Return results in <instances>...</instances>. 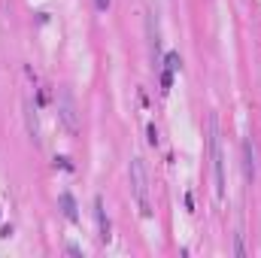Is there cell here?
<instances>
[{
	"mask_svg": "<svg viewBox=\"0 0 261 258\" xmlns=\"http://www.w3.org/2000/svg\"><path fill=\"white\" fill-rule=\"evenodd\" d=\"M24 125H28V134H31V140L34 143H40V122H37V113H34V107H31V100H24Z\"/></svg>",
	"mask_w": 261,
	"mask_h": 258,
	"instance_id": "6",
	"label": "cell"
},
{
	"mask_svg": "<svg viewBox=\"0 0 261 258\" xmlns=\"http://www.w3.org/2000/svg\"><path fill=\"white\" fill-rule=\"evenodd\" d=\"M146 28H149V46H152V55H155V61H158V55H161V40H158V21H155L152 12H149V18H146Z\"/></svg>",
	"mask_w": 261,
	"mask_h": 258,
	"instance_id": "7",
	"label": "cell"
},
{
	"mask_svg": "<svg viewBox=\"0 0 261 258\" xmlns=\"http://www.w3.org/2000/svg\"><path fill=\"white\" fill-rule=\"evenodd\" d=\"M234 252H237V255H246V249H243V240H240V234H237V243H234Z\"/></svg>",
	"mask_w": 261,
	"mask_h": 258,
	"instance_id": "11",
	"label": "cell"
},
{
	"mask_svg": "<svg viewBox=\"0 0 261 258\" xmlns=\"http://www.w3.org/2000/svg\"><path fill=\"white\" fill-rule=\"evenodd\" d=\"M243 173H246V179H249V183H252V179H255V173H258L255 146H252V140H249V137L243 140Z\"/></svg>",
	"mask_w": 261,
	"mask_h": 258,
	"instance_id": "5",
	"label": "cell"
},
{
	"mask_svg": "<svg viewBox=\"0 0 261 258\" xmlns=\"http://www.w3.org/2000/svg\"><path fill=\"white\" fill-rule=\"evenodd\" d=\"M94 6H97L100 12H107V9H110V0H94Z\"/></svg>",
	"mask_w": 261,
	"mask_h": 258,
	"instance_id": "12",
	"label": "cell"
},
{
	"mask_svg": "<svg viewBox=\"0 0 261 258\" xmlns=\"http://www.w3.org/2000/svg\"><path fill=\"white\" fill-rule=\"evenodd\" d=\"M94 219H97V240L100 243H110V219H107V210H103V197H94Z\"/></svg>",
	"mask_w": 261,
	"mask_h": 258,
	"instance_id": "4",
	"label": "cell"
},
{
	"mask_svg": "<svg viewBox=\"0 0 261 258\" xmlns=\"http://www.w3.org/2000/svg\"><path fill=\"white\" fill-rule=\"evenodd\" d=\"M179 64H182V61H179V55H176V52H170V55H167V67H164V70L176 73V70H179Z\"/></svg>",
	"mask_w": 261,
	"mask_h": 258,
	"instance_id": "9",
	"label": "cell"
},
{
	"mask_svg": "<svg viewBox=\"0 0 261 258\" xmlns=\"http://www.w3.org/2000/svg\"><path fill=\"white\" fill-rule=\"evenodd\" d=\"M61 210H64V216L70 222H76V200H73L70 192H61Z\"/></svg>",
	"mask_w": 261,
	"mask_h": 258,
	"instance_id": "8",
	"label": "cell"
},
{
	"mask_svg": "<svg viewBox=\"0 0 261 258\" xmlns=\"http://www.w3.org/2000/svg\"><path fill=\"white\" fill-rule=\"evenodd\" d=\"M210 158H213V183H216V200H225V152L219 140V122L210 116Z\"/></svg>",
	"mask_w": 261,
	"mask_h": 258,
	"instance_id": "2",
	"label": "cell"
},
{
	"mask_svg": "<svg viewBox=\"0 0 261 258\" xmlns=\"http://www.w3.org/2000/svg\"><path fill=\"white\" fill-rule=\"evenodd\" d=\"M128 183H130V197L137 200L140 216H146V219H149V216H152V197H149V173H146L143 158H130Z\"/></svg>",
	"mask_w": 261,
	"mask_h": 258,
	"instance_id": "1",
	"label": "cell"
},
{
	"mask_svg": "<svg viewBox=\"0 0 261 258\" xmlns=\"http://www.w3.org/2000/svg\"><path fill=\"white\" fill-rule=\"evenodd\" d=\"M149 143L158 146V131H155V125H149Z\"/></svg>",
	"mask_w": 261,
	"mask_h": 258,
	"instance_id": "10",
	"label": "cell"
},
{
	"mask_svg": "<svg viewBox=\"0 0 261 258\" xmlns=\"http://www.w3.org/2000/svg\"><path fill=\"white\" fill-rule=\"evenodd\" d=\"M55 97H58V116H61V122H64V128L70 131V134H76V131H79V110H76V100H73V91H70L67 85H61Z\"/></svg>",
	"mask_w": 261,
	"mask_h": 258,
	"instance_id": "3",
	"label": "cell"
}]
</instances>
